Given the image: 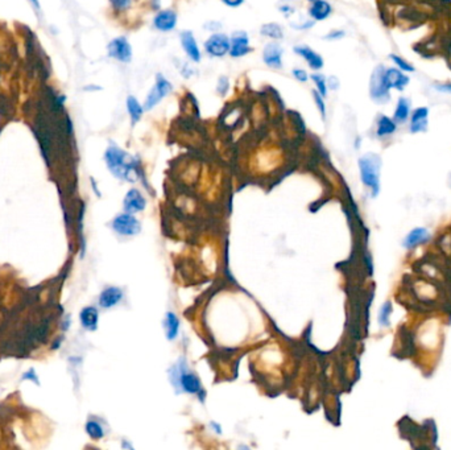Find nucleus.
Here are the masks:
<instances>
[{
	"mask_svg": "<svg viewBox=\"0 0 451 450\" xmlns=\"http://www.w3.org/2000/svg\"><path fill=\"white\" fill-rule=\"evenodd\" d=\"M29 2L33 4V7L36 8V10H38V8H40V3H38V0H29Z\"/></svg>",
	"mask_w": 451,
	"mask_h": 450,
	"instance_id": "a19ab883",
	"label": "nucleus"
},
{
	"mask_svg": "<svg viewBox=\"0 0 451 450\" xmlns=\"http://www.w3.org/2000/svg\"><path fill=\"white\" fill-rule=\"evenodd\" d=\"M294 53L300 56V57L304 58L306 61V64L313 69V70H321L323 67L324 61L322 58V56L319 53L313 49V48L308 47V45H297V47L293 48Z\"/></svg>",
	"mask_w": 451,
	"mask_h": 450,
	"instance_id": "4468645a",
	"label": "nucleus"
},
{
	"mask_svg": "<svg viewBox=\"0 0 451 450\" xmlns=\"http://www.w3.org/2000/svg\"><path fill=\"white\" fill-rule=\"evenodd\" d=\"M280 11H281V14L284 15L285 17L292 16V15L296 12L294 7L293 6H291V4H284V6H280Z\"/></svg>",
	"mask_w": 451,
	"mask_h": 450,
	"instance_id": "c9c22d12",
	"label": "nucleus"
},
{
	"mask_svg": "<svg viewBox=\"0 0 451 450\" xmlns=\"http://www.w3.org/2000/svg\"><path fill=\"white\" fill-rule=\"evenodd\" d=\"M397 130V123L393 120V118H389L387 115H379L378 126H376V135L379 138H387L391 136Z\"/></svg>",
	"mask_w": 451,
	"mask_h": 450,
	"instance_id": "4be33fe9",
	"label": "nucleus"
},
{
	"mask_svg": "<svg viewBox=\"0 0 451 450\" xmlns=\"http://www.w3.org/2000/svg\"><path fill=\"white\" fill-rule=\"evenodd\" d=\"M310 79L314 82L315 90L322 95V97H326L329 93V86H327V78L324 77L323 74L321 73H313L310 74Z\"/></svg>",
	"mask_w": 451,
	"mask_h": 450,
	"instance_id": "a878e982",
	"label": "nucleus"
},
{
	"mask_svg": "<svg viewBox=\"0 0 451 450\" xmlns=\"http://www.w3.org/2000/svg\"><path fill=\"white\" fill-rule=\"evenodd\" d=\"M104 161L107 168L116 178L124 181L135 182L140 177V162L136 157L130 155L128 152L112 144L106 149Z\"/></svg>",
	"mask_w": 451,
	"mask_h": 450,
	"instance_id": "f257e3e1",
	"label": "nucleus"
},
{
	"mask_svg": "<svg viewBox=\"0 0 451 450\" xmlns=\"http://www.w3.org/2000/svg\"><path fill=\"white\" fill-rule=\"evenodd\" d=\"M260 34L263 37H268V38H271L273 41L282 40L285 36L284 29L277 23H267L264 25H261Z\"/></svg>",
	"mask_w": 451,
	"mask_h": 450,
	"instance_id": "b1692460",
	"label": "nucleus"
},
{
	"mask_svg": "<svg viewBox=\"0 0 451 450\" xmlns=\"http://www.w3.org/2000/svg\"><path fill=\"white\" fill-rule=\"evenodd\" d=\"M123 299V291L117 287H108L100 293L99 296V305L104 309L112 308L117 305Z\"/></svg>",
	"mask_w": 451,
	"mask_h": 450,
	"instance_id": "f3484780",
	"label": "nucleus"
},
{
	"mask_svg": "<svg viewBox=\"0 0 451 450\" xmlns=\"http://www.w3.org/2000/svg\"><path fill=\"white\" fill-rule=\"evenodd\" d=\"M180 41L181 47H182L184 52L186 53L187 57H189V60L195 62V64L202 60V54H200V49L197 44V40H195V37H194V34L191 33L190 30L181 32Z\"/></svg>",
	"mask_w": 451,
	"mask_h": 450,
	"instance_id": "ddd939ff",
	"label": "nucleus"
},
{
	"mask_svg": "<svg viewBox=\"0 0 451 450\" xmlns=\"http://www.w3.org/2000/svg\"><path fill=\"white\" fill-rule=\"evenodd\" d=\"M346 36V32L342 29H335V30H331L330 33L326 34L323 37L324 40H341L343 37Z\"/></svg>",
	"mask_w": 451,
	"mask_h": 450,
	"instance_id": "72a5a7b5",
	"label": "nucleus"
},
{
	"mask_svg": "<svg viewBox=\"0 0 451 450\" xmlns=\"http://www.w3.org/2000/svg\"><path fill=\"white\" fill-rule=\"evenodd\" d=\"M228 88H230V81H228L227 77H221L219 78V81H218V86H217V93L221 97H224V95L227 94Z\"/></svg>",
	"mask_w": 451,
	"mask_h": 450,
	"instance_id": "473e14b6",
	"label": "nucleus"
},
{
	"mask_svg": "<svg viewBox=\"0 0 451 450\" xmlns=\"http://www.w3.org/2000/svg\"><path fill=\"white\" fill-rule=\"evenodd\" d=\"M231 38V48H230V56L232 58H241L244 56L251 53L252 48L250 44V37L247 32L244 30H237L234 32Z\"/></svg>",
	"mask_w": 451,
	"mask_h": 450,
	"instance_id": "1a4fd4ad",
	"label": "nucleus"
},
{
	"mask_svg": "<svg viewBox=\"0 0 451 450\" xmlns=\"http://www.w3.org/2000/svg\"><path fill=\"white\" fill-rule=\"evenodd\" d=\"M409 131L412 134H418V132H425L428 130L429 125V108L428 107H417L411 112L409 116Z\"/></svg>",
	"mask_w": 451,
	"mask_h": 450,
	"instance_id": "2eb2a0df",
	"label": "nucleus"
},
{
	"mask_svg": "<svg viewBox=\"0 0 451 450\" xmlns=\"http://www.w3.org/2000/svg\"><path fill=\"white\" fill-rule=\"evenodd\" d=\"M331 12H333V7L326 0H315L309 8V16L314 21L326 20L331 15Z\"/></svg>",
	"mask_w": 451,
	"mask_h": 450,
	"instance_id": "a211bd4d",
	"label": "nucleus"
},
{
	"mask_svg": "<svg viewBox=\"0 0 451 450\" xmlns=\"http://www.w3.org/2000/svg\"><path fill=\"white\" fill-rule=\"evenodd\" d=\"M177 12L173 10H161L153 17V27L160 32H172L177 27Z\"/></svg>",
	"mask_w": 451,
	"mask_h": 450,
	"instance_id": "9b49d317",
	"label": "nucleus"
},
{
	"mask_svg": "<svg viewBox=\"0 0 451 450\" xmlns=\"http://www.w3.org/2000/svg\"><path fill=\"white\" fill-rule=\"evenodd\" d=\"M126 104H127V111L131 118V123L136 125L137 121H140L141 118H143L144 111H145L144 110V106L137 101V98L134 97V95H130L127 98Z\"/></svg>",
	"mask_w": 451,
	"mask_h": 450,
	"instance_id": "5701e85b",
	"label": "nucleus"
},
{
	"mask_svg": "<svg viewBox=\"0 0 451 450\" xmlns=\"http://www.w3.org/2000/svg\"><path fill=\"white\" fill-rule=\"evenodd\" d=\"M284 49L278 43H269L263 49V61L271 69H282Z\"/></svg>",
	"mask_w": 451,
	"mask_h": 450,
	"instance_id": "9d476101",
	"label": "nucleus"
},
{
	"mask_svg": "<svg viewBox=\"0 0 451 450\" xmlns=\"http://www.w3.org/2000/svg\"><path fill=\"white\" fill-rule=\"evenodd\" d=\"M391 60L393 61V64L396 65L400 70L404 71V73H413V71H415V66L412 64H409L408 61L404 60L402 57L397 56V54H391Z\"/></svg>",
	"mask_w": 451,
	"mask_h": 450,
	"instance_id": "c85d7f7f",
	"label": "nucleus"
},
{
	"mask_svg": "<svg viewBox=\"0 0 451 450\" xmlns=\"http://www.w3.org/2000/svg\"><path fill=\"white\" fill-rule=\"evenodd\" d=\"M107 54L108 57L114 58L119 62H123V64L131 62V60H132V47H131L127 37L119 36L112 38L107 45Z\"/></svg>",
	"mask_w": 451,
	"mask_h": 450,
	"instance_id": "0eeeda50",
	"label": "nucleus"
},
{
	"mask_svg": "<svg viewBox=\"0 0 451 450\" xmlns=\"http://www.w3.org/2000/svg\"><path fill=\"white\" fill-rule=\"evenodd\" d=\"M391 313H392V304L389 301L384 304V305L381 306L380 313H379V322H380L381 326H389V322H391Z\"/></svg>",
	"mask_w": 451,
	"mask_h": 450,
	"instance_id": "cd10ccee",
	"label": "nucleus"
},
{
	"mask_svg": "<svg viewBox=\"0 0 451 450\" xmlns=\"http://www.w3.org/2000/svg\"><path fill=\"white\" fill-rule=\"evenodd\" d=\"M86 432H87V434H89V436L93 438V440H100V438L104 436L103 427H102V425H100V424L95 420L87 421Z\"/></svg>",
	"mask_w": 451,
	"mask_h": 450,
	"instance_id": "bb28decb",
	"label": "nucleus"
},
{
	"mask_svg": "<svg viewBox=\"0 0 451 450\" xmlns=\"http://www.w3.org/2000/svg\"><path fill=\"white\" fill-rule=\"evenodd\" d=\"M112 229L120 235L132 236L136 235L137 232H140L141 226L140 222L137 221L134 215L130 213H124V214L117 215L112 221Z\"/></svg>",
	"mask_w": 451,
	"mask_h": 450,
	"instance_id": "6e6552de",
	"label": "nucleus"
},
{
	"mask_svg": "<svg viewBox=\"0 0 451 450\" xmlns=\"http://www.w3.org/2000/svg\"><path fill=\"white\" fill-rule=\"evenodd\" d=\"M79 319L85 329L94 332V330L98 328V319H99L98 309L97 308H94V306H86V308H84V309L80 310Z\"/></svg>",
	"mask_w": 451,
	"mask_h": 450,
	"instance_id": "412c9836",
	"label": "nucleus"
},
{
	"mask_svg": "<svg viewBox=\"0 0 451 450\" xmlns=\"http://www.w3.org/2000/svg\"><path fill=\"white\" fill-rule=\"evenodd\" d=\"M309 2H311V3H313V2H315V0H309Z\"/></svg>",
	"mask_w": 451,
	"mask_h": 450,
	"instance_id": "79ce46f5",
	"label": "nucleus"
},
{
	"mask_svg": "<svg viewBox=\"0 0 451 450\" xmlns=\"http://www.w3.org/2000/svg\"><path fill=\"white\" fill-rule=\"evenodd\" d=\"M110 4L116 12H124L132 6V0H110Z\"/></svg>",
	"mask_w": 451,
	"mask_h": 450,
	"instance_id": "7c9ffc66",
	"label": "nucleus"
},
{
	"mask_svg": "<svg viewBox=\"0 0 451 450\" xmlns=\"http://www.w3.org/2000/svg\"><path fill=\"white\" fill-rule=\"evenodd\" d=\"M204 28L209 30H211V32L214 33V32H218V30L221 29L222 24L219 23V21H209V23L204 25Z\"/></svg>",
	"mask_w": 451,
	"mask_h": 450,
	"instance_id": "4c0bfd02",
	"label": "nucleus"
},
{
	"mask_svg": "<svg viewBox=\"0 0 451 450\" xmlns=\"http://www.w3.org/2000/svg\"><path fill=\"white\" fill-rule=\"evenodd\" d=\"M433 88L435 89L439 93H447L451 94V82H446V84H435Z\"/></svg>",
	"mask_w": 451,
	"mask_h": 450,
	"instance_id": "f704fd0d",
	"label": "nucleus"
},
{
	"mask_svg": "<svg viewBox=\"0 0 451 450\" xmlns=\"http://www.w3.org/2000/svg\"><path fill=\"white\" fill-rule=\"evenodd\" d=\"M165 333H167L168 340H174L178 336V330H180V321L174 313H168L164 321Z\"/></svg>",
	"mask_w": 451,
	"mask_h": 450,
	"instance_id": "393cba45",
	"label": "nucleus"
},
{
	"mask_svg": "<svg viewBox=\"0 0 451 450\" xmlns=\"http://www.w3.org/2000/svg\"><path fill=\"white\" fill-rule=\"evenodd\" d=\"M27 379H32L34 380V383L38 384V379H37V375L34 374V370H29L28 373H25L23 375V380H27Z\"/></svg>",
	"mask_w": 451,
	"mask_h": 450,
	"instance_id": "58836bf2",
	"label": "nucleus"
},
{
	"mask_svg": "<svg viewBox=\"0 0 451 450\" xmlns=\"http://www.w3.org/2000/svg\"><path fill=\"white\" fill-rule=\"evenodd\" d=\"M428 239H429L428 230L424 229V227H416V229L412 230L408 235H406V238L404 239L402 246H404L405 249L412 250L415 249V247H417L418 244L425 243Z\"/></svg>",
	"mask_w": 451,
	"mask_h": 450,
	"instance_id": "aec40b11",
	"label": "nucleus"
},
{
	"mask_svg": "<svg viewBox=\"0 0 451 450\" xmlns=\"http://www.w3.org/2000/svg\"><path fill=\"white\" fill-rule=\"evenodd\" d=\"M221 2L224 4V6H227V7L230 8H237L240 7L245 0H221Z\"/></svg>",
	"mask_w": 451,
	"mask_h": 450,
	"instance_id": "e433bc0d",
	"label": "nucleus"
},
{
	"mask_svg": "<svg viewBox=\"0 0 451 450\" xmlns=\"http://www.w3.org/2000/svg\"><path fill=\"white\" fill-rule=\"evenodd\" d=\"M381 160L375 153H367L359 158V169L363 184L372 190V195H378L380 190Z\"/></svg>",
	"mask_w": 451,
	"mask_h": 450,
	"instance_id": "7ed1b4c3",
	"label": "nucleus"
},
{
	"mask_svg": "<svg viewBox=\"0 0 451 450\" xmlns=\"http://www.w3.org/2000/svg\"><path fill=\"white\" fill-rule=\"evenodd\" d=\"M231 38L226 33L214 32L204 41V51L209 56L215 58H222L230 53Z\"/></svg>",
	"mask_w": 451,
	"mask_h": 450,
	"instance_id": "423d86ee",
	"label": "nucleus"
},
{
	"mask_svg": "<svg viewBox=\"0 0 451 450\" xmlns=\"http://www.w3.org/2000/svg\"><path fill=\"white\" fill-rule=\"evenodd\" d=\"M327 86L329 89H333V90H337L338 86H339V81H338L335 77H331L327 79Z\"/></svg>",
	"mask_w": 451,
	"mask_h": 450,
	"instance_id": "ea45409f",
	"label": "nucleus"
},
{
	"mask_svg": "<svg viewBox=\"0 0 451 450\" xmlns=\"http://www.w3.org/2000/svg\"><path fill=\"white\" fill-rule=\"evenodd\" d=\"M384 78L385 84H387L389 90L394 89V90L402 91L408 86L409 81H411L408 75H406V73L400 70L398 67H385Z\"/></svg>",
	"mask_w": 451,
	"mask_h": 450,
	"instance_id": "f8f14e48",
	"label": "nucleus"
},
{
	"mask_svg": "<svg viewBox=\"0 0 451 450\" xmlns=\"http://www.w3.org/2000/svg\"><path fill=\"white\" fill-rule=\"evenodd\" d=\"M172 384L176 388H180L182 392L191 393V395H198V396H203V390H202V384L199 379L191 370L185 364L184 360H180V363L174 364L172 369L171 374Z\"/></svg>",
	"mask_w": 451,
	"mask_h": 450,
	"instance_id": "f03ea898",
	"label": "nucleus"
},
{
	"mask_svg": "<svg viewBox=\"0 0 451 450\" xmlns=\"http://www.w3.org/2000/svg\"><path fill=\"white\" fill-rule=\"evenodd\" d=\"M292 75H293L296 81L301 82V84L308 82L309 78H310L308 71L305 70V69H301V67H296V69H293V70H292Z\"/></svg>",
	"mask_w": 451,
	"mask_h": 450,
	"instance_id": "2f4dec72",
	"label": "nucleus"
},
{
	"mask_svg": "<svg viewBox=\"0 0 451 450\" xmlns=\"http://www.w3.org/2000/svg\"><path fill=\"white\" fill-rule=\"evenodd\" d=\"M172 89H173V86H172L171 82L168 81L162 74H157L153 88L149 90V93L147 94V98H145V102L143 104L144 110L150 111L152 108L156 107L171 93Z\"/></svg>",
	"mask_w": 451,
	"mask_h": 450,
	"instance_id": "39448f33",
	"label": "nucleus"
},
{
	"mask_svg": "<svg viewBox=\"0 0 451 450\" xmlns=\"http://www.w3.org/2000/svg\"><path fill=\"white\" fill-rule=\"evenodd\" d=\"M145 206H147V201L144 198V195L137 189H131L130 192L127 193V195H126V198H124L126 213L135 214V213L144 210Z\"/></svg>",
	"mask_w": 451,
	"mask_h": 450,
	"instance_id": "dca6fc26",
	"label": "nucleus"
},
{
	"mask_svg": "<svg viewBox=\"0 0 451 450\" xmlns=\"http://www.w3.org/2000/svg\"><path fill=\"white\" fill-rule=\"evenodd\" d=\"M311 94H313V99H314L315 104H317V108L319 111V114H321L322 119L326 118V103H324V97H322L317 90H313L311 91Z\"/></svg>",
	"mask_w": 451,
	"mask_h": 450,
	"instance_id": "c756f323",
	"label": "nucleus"
},
{
	"mask_svg": "<svg viewBox=\"0 0 451 450\" xmlns=\"http://www.w3.org/2000/svg\"><path fill=\"white\" fill-rule=\"evenodd\" d=\"M411 107L412 103L408 98L400 97L397 99V103H396V108H394L393 112V120L397 123V125H404L409 120V116H411Z\"/></svg>",
	"mask_w": 451,
	"mask_h": 450,
	"instance_id": "6ab92c4d",
	"label": "nucleus"
},
{
	"mask_svg": "<svg viewBox=\"0 0 451 450\" xmlns=\"http://www.w3.org/2000/svg\"><path fill=\"white\" fill-rule=\"evenodd\" d=\"M384 71L385 67L383 65H379L372 71L371 79H370V95L372 101L379 104L387 103L391 99V93H389L391 90L385 84Z\"/></svg>",
	"mask_w": 451,
	"mask_h": 450,
	"instance_id": "20e7f679",
	"label": "nucleus"
}]
</instances>
